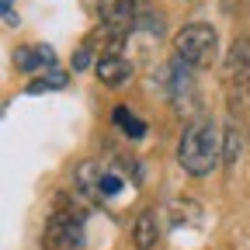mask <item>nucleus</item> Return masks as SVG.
<instances>
[{
  "mask_svg": "<svg viewBox=\"0 0 250 250\" xmlns=\"http://www.w3.org/2000/svg\"><path fill=\"white\" fill-rule=\"evenodd\" d=\"M0 14H4V24L7 28H14L21 18H18V11H14V0H0Z\"/></svg>",
  "mask_w": 250,
  "mask_h": 250,
  "instance_id": "12",
  "label": "nucleus"
},
{
  "mask_svg": "<svg viewBox=\"0 0 250 250\" xmlns=\"http://www.w3.org/2000/svg\"><path fill=\"white\" fill-rule=\"evenodd\" d=\"M219 160H223V139H219V129L208 118H195L181 132L177 164L191 177H205V174H212L219 167Z\"/></svg>",
  "mask_w": 250,
  "mask_h": 250,
  "instance_id": "1",
  "label": "nucleus"
},
{
  "mask_svg": "<svg viewBox=\"0 0 250 250\" xmlns=\"http://www.w3.org/2000/svg\"><path fill=\"white\" fill-rule=\"evenodd\" d=\"M90 59H94V56H90V49H87V45H83V49H77V52H73V70H87V66H90Z\"/></svg>",
  "mask_w": 250,
  "mask_h": 250,
  "instance_id": "13",
  "label": "nucleus"
},
{
  "mask_svg": "<svg viewBox=\"0 0 250 250\" xmlns=\"http://www.w3.org/2000/svg\"><path fill=\"white\" fill-rule=\"evenodd\" d=\"M42 247L45 250H80L83 247V208L59 202V208H52L49 223H45Z\"/></svg>",
  "mask_w": 250,
  "mask_h": 250,
  "instance_id": "4",
  "label": "nucleus"
},
{
  "mask_svg": "<svg viewBox=\"0 0 250 250\" xmlns=\"http://www.w3.org/2000/svg\"><path fill=\"white\" fill-rule=\"evenodd\" d=\"M156 240H160V219H156L153 208H143L132 226V243H136V250H153Z\"/></svg>",
  "mask_w": 250,
  "mask_h": 250,
  "instance_id": "8",
  "label": "nucleus"
},
{
  "mask_svg": "<svg viewBox=\"0 0 250 250\" xmlns=\"http://www.w3.org/2000/svg\"><path fill=\"white\" fill-rule=\"evenodd\" d=\"M223 83L233 111H243L250 101V39H236L223 62Z\"/></svg>",
  "mask_w": 250,
  "mask_h": 250,
  "instance_id": "3",
  "label": "nucleus"
},
{
  "mask_svg": "<svg viewBox=\"0 0 250 250\" xmlns=\"http://www.w3.org/2000/svg\"><path fill=\"white\" fill-rule=\"evenodd\" d=\"M14 66H18V73H28V77H42V73H49V70H56V49L52 45H45V42H39V45H21L18 52H14Z\"/></svg>",
  "mask_w": 250,
  "mask_h": 250,
  "instance_id": "5",
  "label": "nucleus"
},
{
  "mask_svg": "<svg viewBox=\"0 0 250 250\" xmlns=\"http://www.w3.org/2000/svg\"><path fill=\"white\" fill-rule=\"evenodd\" d=\"M101 177H104V164L101 160H83L73 174V184H77V191L87 198V202H104L101 198Z\"/></svg>",
  "mask_w": 250,
  "mask_h": 250,
  "instance_id": "7",
  "label": "nucleus"
},
{
  "mask_svg": "<svg viewBox=\"0 0 250 250\" xmlns=\"http://www.w3.org/2000/svg\"><path fill=\"white\" fill-rule=\"evenodd\" d=\"M66 83H70V73H66V70H49V73H42V77H35V80H28L24 94H45V90H62Z\"/></svg>",
  "mask_w": 250,
  "mask_h": 250,
  "instance_id": "11",
  "label": "nucleus"
},
{
  "mask_svg": "<svg viewBox=\"0 0 250 250\" xmlns=\"http://www.w3.org/2000/svg\"><path fill=\"white\" fill-rule=\"evenodd\" d=\"M111 122H115V125H118V129L129 136V139H143V136L149 132V129H146V122H143L139 115H132L125 104H118V108L111 111Z\"/></svg>",
  "mask_w": 250,
  "mask_h": 250,
  "instance_id": "10",
  "label": "nucleus"
},
{
  "mask_svg": "<svg viewBox=\"0 0 250 250\" xmlns=\"http://www.w3.org/2000/svg\"><path fill=\"white\" fill-rule=\"evenodd\" d=\"M243 125L240 122H226V129H223V164L236 167L240 164V156H243Z\"/></svg>",
  "mask_w": 250,
  "mask_h": 250,
  "instance_id": "9",
  "label": "nucleus"
},
{
  "mask_svg": "<svg viewBox=\"0 0 250 250\" xmlns=\"http://www.w3.org/2000/svg\"><path fill=\"white\" fill-rule=\"evenodd\" d=\"M174 56L184 59L188 66H212L215 56H219V35H215V28L205 24V21H191V24H184L177 35H174Z\"/></svg>",
  "mask_w": 250,
  "mask_h": 250,
  "instance_id": "2",
  "label": "nucleus"
},
{
  "mask_svg": "<svg viewBox=\"0 0 250 250\" xmlns=\"http://www.w3.org/2000/svg\"><path fill=\"white\" fill-rule=\"evenodd\" d=\"M94 73H98V80L104 87H122L132 80V59H125L122 52H104L94 62Z\"/></svg>",
  "mask_w": 250,
  "mask_h": 250,
  "instance_id": "6",
  "label": "nucleus"
}]
</instances>
